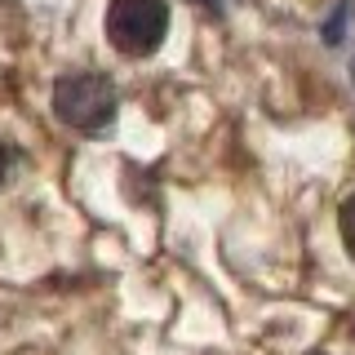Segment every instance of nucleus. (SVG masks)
Instances as JSON below:
<instances>
[{"instance_id": "obj_1", "label": "nucleus", "mask_w": 355, "mask_h": 355, "mask_svg": "<svg viewBox=\"0 0 355 355\" xmlns=\"http://www.w3.org/2000/svg\"><path fill=\"white\" fill-rule=\"evenodd\" d=\"M53 111L67 129H80V133H98L111 125L116 116V85L98 71H76L62 76L53 85Z\"/></svg>"}, {"instance_id": "obj_2", "label": "nucleus", "mask_w": 355, "mask_h": 355, "mask_svg": "<svg viewBox=\"0 0 355 355\" xmlns=\"http://www.w3.org/2000/svg\"><path fill=\"white\" fill-rule=\"evenodd\" d=\"M169 5L164 0H111L107 5V40L125 58H147L164 44Z\"/></svg>"}, {"instance_id": "obj_3", "label": "nucleus", "mask_w": 355, "mask_h": 355, "mask_svg": "<svg viewBox=\"0 0 355 355\" xmlns=\"http://www.w3.org/2000/svg\"><path fill=\"white\" fill-rule=\"evenodd\" d=\"M338 231H342V244H347V253L355 258V196L342 200V214H338Z\"/></svg>"}, {"instance_id": "obj_4", "label": "nucleus", "mask_w": 355, "mask_h": 355, "mask_svg": "<svg viewBox=\"0 0 355 355\" xmlns=\"http://www.w3.org/2000/svg\"><path fill=\"white\" fill-rule=\"evenodd\" d=\"M342 18H347V5H342L338 14H333V22H329V31H324V36H329V44H338V40H342Z\"/></svg>"}, {"instance_id": "obj_5", "label": "nucleus", "mask_w": 355, "mask_h": 355, "mask_svg": "<svg viewBox=\"0 0 355 355\" xmlns=\"http://www.w3.org/2000/svg\"><path fill=\"white\" fill-rule=\"evenodd\" d=\"M5 173H9V147L0 142V182H5Z\"/></svg>"}, {"instance_id": "obj_6", "label": "nucleus", "mask_w": 355, "mask_h": 355, "mask_svg": "<svg viewBox=\"0 0 355 355\" xmlns=\"http://www.w3.org/2000/svg\"><path fill=\"white\" fill-rule=\"evenodd\" d=\"M196 5H205V9H214V14H218V9H222V0H196Z\"/></svg>"}]
</instances>
